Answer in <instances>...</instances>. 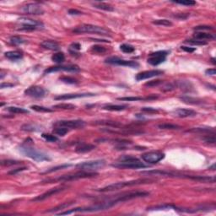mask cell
I'll use <instances>...</instances> for the list:
<instances>
[{
  "mask_svg": "<svg viewBox=\"0 0 216 216\" xmlns=\"http://www.w3.org/2000/svg\"><path fill=\"white\" fill-rule=\"evenodd\" d=\"M205 74H207V75H215L216 71L214 68H209V69H207L205 71Z\"/></svg>",
  "mask_w": 216,
  "mask_h": 216,
  "instance_id": "cell-57",
  "label": "cell"
},
{
  "mask_svg": "<svg viewBox=\"0 0 216 216\" xmlns=\"http://www.w3.org/2000/svg\"><path fill=\"white\" fill-rule=\"evenodd\" d=\"M21 10L26 14H33V15H40L44 14V9H42V7L37 3H28L26 5L23 6Z\"/></svg>",
  "mask_w": 216,
  "mask_h": 216,
  "instance_id": "cell-13",
  "label": "cell"
},
{
  "mask_svg": "<svg viewBox=\"0 0 216 216\" xmlns=\"http://www.w3.org/2000/svg\"><path fill=\"white\" fill-rule=\"evenodd\" d=\"M72 165H71V164H63V165H57V166H54V167H52V168H50L49 170H47V171L44 172V174L51 173V172H54V171H59V170H62V169H65V168L70 167V166H72Z\"/></svg>",
  "mask_w": 216,
  "mask_h": 216,
  "instance_id": "cell-34",
  "label": "cell"
},
{
  "mask_svg": "<svg viewBox=\"0 0 216 216\" xmlns=\"http://www.w3.org/2000/svg\"><path fill=\"white\" fill-rule=\"evenodd\" d=\"M25 94L28 96L34 97V98H42L45 96L46 91L45 89H43L41 86H31L30 88L25 91Z\"/></svg>",
  "mask_w": 216,
  "mask_h": 216,
  "instance_id": "cell-14",
  "label": "cell"
},
{
  "mask_svg": "<svg viewBox=\"0 0 216 216\" xmlns=\"http://www.w3.org/2000/svg\"><path fill=\"white\" fill-rule=\"evenodd\" d=\"M172 116L179 118H186V117H195L197 115V112L194 110L191 109H185V108H178L174 110L172 112Z\"/></svg>",
  "mask_w": 216,
  "mask_h": 216,
  "instance_id": "cell-15",
  "label": "cell"
},
{
  "mask_svg": "<svg viewBox=\"0 0 216 216\" xmlns=\"http://www.w3.org/2000/svg\"><path fill=\"white\" fill-rule=\"evenodd\" d=\"M26 170H27V168L26 167L17 168V169H14V170H13V171H9V175H16V174L19 173V172H21V171H26Z\"/></svg>",
  "mask_w": 216,
  "mask_h": 216,
  "instance_id": "cell-52",
  "label": "cell"
},
{
  "mask_svg": "<svg viewBox=\"0 0 216 216\" xmlns=\"http://www.w3.org/2000/svg\"><path fill=\"white\" fill-rule=\"evenodd\" d=\"M96 124H101V125H106L109 127H114V128H120L122 127V124L117 122H114V121H96Z\"/></svg>",
  "mask_w": 216,
  "mask_h": 216,
  "instance_id": "cell-31",
  "label": "cell"
},
{
  "mask_svg": "<svg viewBox=\"0 0 216 216\" xmlns=\"http://www.w3.org/2000/svg\"><path fill=\"white\" fill-rule=\"evenodd\" d=\"M141 158L144 161L147 162L149 164H156L165 158V154L160 151H150L143 154Z\"/></svg>",
  "mask_w": 216,
  "mask_h": 216,
  "instance_id": "cell-11",
  "label": "cell"
},
{
  "mask_svg": "<svg viewBox=\"0 0 216 216\" xmlns=\"http://www.w3.org/2000/svg\"><path fill=\"white\" fill-rule=\"evenodd\" d=\"M18 23L21 25L19 30L20 31H35V30H41L44 28L43 23L38 20H32L30 18L20 17L18 19Z\"/></svg>",
  "mask_w": 216,
  "mask_h": 216,
  "instance_id": "cell-5",
  "label": "cell"
},
{
  "mask_svg": "<svg viewBox=\"0 0 216 216\" xmlns=\"http://www.w3.org/2000/svg\"><path fill=\"white\" fill-rule=\"evenodd\" d=\"M62 82L65 83V84H70V85H74V84H78V80L72 78V77L63 76L61 77L59 79Z\"/></svg>",
  "mask_w": 216,
  "mask_h": 216,
  "instance_id": "cell-44",
  "label": "cell"
},
{
  "mask_svg": "<svg viewBox=\"0 0 216 216\" xmlns=\"http://www.w3.org/2000/svg\"><path fill=\"white\" fill-rule=\"evenodd\" d=\"M42 137L43 139L47 141V142L50 143H53V142H57L58 141V139L55 135H52V134H42Z\"/></svg>",
  "mask_w": 216,
  "mask_h": 216,
  "instance_id": "cell-42",
  "label": "cell"
},
{
  "mask_svg": "<svg viewBox=\"0 0 216 216\" xmlns=\"http://www.w3.org/2000/svg\"><path fill=\"white\" fill-rule=\"evenodd\" d=\"M203 140H204L206 143H209V144H215V134H209V135H206L203 138Z\"/></svg>",
  "mask_w": 216,
  "mask_h": 216,
  "instance_id": "cell-45",
  "label": "cell"
},
{
  "mask_svg": "<svg viewBox=\"0 0 216 216\" xmlns=\"http://www.w3.org/2000/svg\"><path fill=\"white\" fill-rule=\"evenodd\" d=\"M194 37L196 40L204 41V40H214L215 39L214 35L209 34L207 32H196V33H194Z\"/></svg>",
  "mask_w": 216,
  "mask_h": 216,
  "instance_id": "cell-21",
  "label": "cell"
},
{
  "mask_svg": "<svg viewBox=\"0 0 216 216\" xmlns=\"http://www.w3.org/2000/svg\"><path fill=\"white\" fill-rule=\"evenodd\" d=\"M154 25L156 26H172V22L170 20H165V19H160V20H154L152 22Z\"/></svg>",
  "mask_w": 216,
  "mask_h": 216,
  "instance_id": "cell-36",
  "label": "cell"
},
{
  "mask_svg": "<svg viewBox=\"0 0 216 216\" xmlns=\"http://www.w3.org/2000/svg\"><path fill=\"white\" fill-rule=\"evenodd\" d=\"M7 110L14 114H24V113H29L28 110H26L25 108L18 107V106H9L7 108Z\"/></svg>",
  "mask_w": 216,
  "mask_h": 216,
  "instance_id": "cell-30",
  "label": "cell"
},
{
  "mask_svg": "<svg viewBox=\"0 0 216 216\" xmlns=\"http://www.w3.org/2000/svg\"><path fill=\"white\" fill-rule=\"evenodd\" d=\"M111 165L119 169H142L147 167L140 159L132 155H122L118 158L117 163Z\"/></svg>",
  "mask_w": 216,
  "mask_h": 216,
  "instance_id": "cell-1",
  "label": "cell"
},
{
  "mask_svg": "<svg viewBox=\"0 0 216 216\" xmlns=\"http://www.w3.org/2000/svg\"><path fill=\"white\" fill-rule=\"evenodd\" d=\"M98 173L95 171H81L79 172H75L73 174H68V175H63L57 178V181L59 182H70V181H74V180L84 179V178H91L96 176Z\"/></svg>",
  "mask_w": 216,
  "mask_h": 216,
  "instance_id": "cell-6",
  "label": "cell"
},
{
  "mask_svg": "<svg viewBox=\"0 0 216 216\" xmlns=\"http://www.w3.org/2000/svg\"><path fill=\"white\" fill-rule=\"evenodd\" d=\"M163 74H164V72L162 71V70H158V69H155V70H150V71H144L137 74L136 80L140 81V80H146V79H150V78H153V77L162 75Z\"/></svg>",
  "mask_w": 216,
  "mask_h": 216,
  "instance_id": "cell-17",
  "label": "cell"
},
{
  "mask_svg": "<svg viewBox=\"0 0 216 216\" xmlns=\"http://www.w3.org/2000/svg\"><path fill=\"white\" fill-rule=\"evenodd\" d=\"M168 54H169V52L167 51H158L155 52H152L149 55L147 61L151 65L157 66L165 62Z\"/></svg>",
  "mask_w": 216,
  "mask_h": 216,
  "instance_id": "cell-10",
  "label": "cell"
},
{
  "mask_svg": "<svg viewBox=\"0 0 216 216\" xmlns=\"http://www.w3.org/2000/svg\"><path fill=\"white\" fill-rule=\"evenodd\" d=\"M157 99V96L148 97H120L117 98L119 101H150V100Z\"/></svg>",
  "mask_w": 216,
  "mask_h": 216,
  "instance_id": "cell-24",
  "label": "cell"
},
{
  "mask_svg": "<svg viewBox=\"0 0 216 216\" xmlns=\"http://www.w3.org/2000/svg\"><path fill=\"white\" fill-rule=\"evenodd\" d=\"M92 51H94L96 53H103V52H105L106 51V49L104 47H101V46H93L92 47Z\"/></svg>",
  "mask_w": 216,
  "mask_h": 216,
  "instance_id": "cell-51",
  "label": "cell"
},
{
  "mask_svg": "<svg viewBox=\"0 0 216 216\" xmlns=\"http://www.w3.org/2000/svg\"><path fill=\"white\" fill-rule=\"evenodd\" d=\"M5 57L8 59L12 60V61H16V60H20L23 57V54L20 51H9L6 52L4 53Z\"/></svg>",
  "mask_w": 216,
  "mask_h": 216,
  "instance_id": "cell-23",
  "label": "cell"
},
{
  "mask_svg": "<svg viewBox=\"0 0 216 216\" xmlns=\"http://www.w3.org/2000/svg\"><path fill=\"white\" fill-rule=\"evenodd\" d=\"M68 14H71V15H80V14H81L82 13L80 11H79V10H77V9H71L68 10Z\"/></svg>",
  "mask_w": 216,
  "mask_h": 216,
  "instance_id": "cell-56",
  "label": "cell"
},
{
  "mask_svg": "<svg viewBox=\"0 0 216 216\" xmlns=\"http://www.w3.org/2000/svg\"><path fill=\"white\" fill-rule=\"evenodd\" d=\"M66 188H67V187H57V188H52V189H50L47 192H46L45 194L39 195L37 198L33 199L32 201H35V202H37V201H42V200H45L47 198H50L51 196H53L55 194H57L58 193H60V192H62V191L65 190Z\"/></svg>",
  "mask_w": 216,
  "mask_h": 216,
  "instance_id": "cell-16",
  "label": "cell"
},
{
  "mask_svg": "<svg viewBox=\"0 0 216 216\" xmlns=\"http://www.w3.org/2000/svg\"><path fill=\"white\" fill-rule=\"evenodd\" d=\"M142 111H145V112H149V113H156V112H158V110L152 107H143Z\"/></svg>",
  "mask_w": 216,
  "mask_h": 216,
  "instance_id": "cell-53",
  "label": "cell"
},
{
  "mask_svg": "<svg viewBox=\"0 0 216 216\" xmlns=\"http://www.w3.org/2000/svg\"><path fill=\"white\" fill-rule=\"evenodd\" d=\"M209 169H211V170L214 171V170H215V164H213V165H212V166H210V167H209Z\"/></svg>",
  "mask_w": 216,
  "mask_h": 216,
  "instance_id": "cell-59",
  "label": "cell"
},
{
  "mask_svg": "<svg viewBox=\"0 0 216 216\" xmlns=\"http://www.w3.org/2000/svg\"><path fill=\"white\" fill-rule=\"evenodd\" d=\"M163 81L160 80H151V81H149L145 85V86H147V87H155V86H158L160 85H161Z\"/></svg>",
  "mask_w": 216,
  "mask_h": 216,
  "instance_id": "cell-49",
  "label": "cell"
},
{
  "mask_svg": "<svg viewBox=\"0 0 216 216\" xmlns=\"http://www.w3.org/2000/svg\"><path fill=\"white\" fill-rule=\"evenodd\" d=\"M194 30V31H196L197 32H204V31H213L214 28L212 27V26H196Z\"/></svg>",
  "mask_w": 216,
  "mask_h": 216,
  "instance_id": "cell-47",
  "label": "cell"
},
{
  "mask_svg": "<svg viewBox=\"0 0 216 216\" xmlns=\"http://www.w3.org/2000/svg\"><path fill=\"white\" fill-rule=\"evenodd\" d=\"M80 47H81V46H80V43H73L71 46H70V50H73V51H79L80 49Z\"/></svg>",
  "mask_w": 216,
  "mask_h": 216,
  "instance_id": "cell-54",
  "label": "cell"
},
{
  "mask_svg": "<svg viewBox=\"0 0 216 216\" xmlns=\"http://www.w3.org/2000/svg\"><path fill=\"white\" fill-rule=\"evenodd\" d=\"M42 129V127L36 123H26L21 126V130L26 132H40Z\"/></svg>",
  "mask_w": 216,
  "mask_h": 216,
  "instance_id": "cell-22",
  "label": "cell"
},
{
  "mask_svg": "<svg viewBox=\"0 0 216 216\" xmlns=\"http://www.w3.org/2000/svg\"><path fill=\"white\" fill-rule=\"evenodd\" d=\"M181 48L183 51L187 52H194L196 50V48H194V47H185V46H182Z\"/></svg>",
  "mask_w": 216,
  "mask_h": 216,
  "instance_id": "cell-55",
  "label": "cell"
},
{
  "mask_svg": "<svg viewBox=\"0 0 216 216\" xmlns=\"http://www.w3.org/2000/svg\"><path fill=\"white\" fill-rule=\"evenodd\" d=\"M188 132L191 133H201V134H215V130L214 128H193L191 130H188Z\"/></svg>",
  "mask_w": 216,
  "mask_h": 216,
  "instance_id": "cell-27",
  "label": "cell"
},
{
  "mask_svg": "<svg viewBox=\"0 0 216 216\" xmlns=\"http://www.w3.org/2000/svg\"><path fill=\"white\" fill-rule=\"evenodd\" d=\"M52 60L53 61L54 63H62L65 60V56L63 52H57V53L53 54L52 56Z\"/></svg>",
  "mask_w": 216,
  "mask_h": 216,
  "instance_id": "cell-33",
  "label": "cell"
},
{
  "mask_svg": "<svg viewBox=\"0 0 216 216\" xmlns=\"http://www.w3.org/2000/svg\"><path fill=\"white\" fill-rule=\"evenodd\" d=\"M211 60H212V63H213L214 64H215V62H214V60H215V59H214V58H212V59H211Z\"/></svg>",
  "mask_w": 216,
  "mask_h": 216,
  "instance_id": "cell-60",
  "label": "cell"
},
{
  "mask_svg": "<svg viewBox=\"0 0 216 216\" xmlns=\"http://www.w3.org/2000/svg\"><path fill=\"white\" fill-rule=\"evenodd\" d=\"M176 87V83H168L166 84L164 87H163V91H173L174 89Z\"/></svg>",
  "mask_w": 216,
  "mask_h": 216,
  "instance_id": "cell-50",
  "label": "cell"
},
{
  "mask_svg": "<svg viewBox=\"0 0 216 216\" xmlns=\"http://www.w3.org/2000/svg\"><path fill=\"white\" fill-rule=\"evenodd\" d=\"M74 204V202H69V203H64V204H59L57 207L53 208V209H51L50 210H47L46 213H54L57 210H61V209H64L66 208L69 207L70 205H72Z\"/></svg>",
  "mask_w": 216,
  "mask_h": 216,
  "instance_id": "cell-32",
  "label": "cell"
},
{
  "mask_svg": "<svg viewBox=\"0 0 216 216\" xmlns=\"http://www.w3.org/2000/svg\"><path fill=\"white\" fill-rule=\"evenodd\" d=\"M74 33L76 34H82V33H92V34L100 35V36H105V37H110V32L107 29L101 27V26H94L90 24H85L80 26H77L76 28L73 31Z\"/></svg>",
  "mask_w": 216,
  "mask_h": 216,
  "instance_id": "cell-3",
  "label": "cell"
},
{
  "mask_svg": "<svg viewBox=\"0 0 216 216\" xmlns=\"http://www.w3.org/2000/svg\"><path fill=\"white\" fill-rule=\"evenodd\" d=\"M105 63L111 65H118V66H124V67H128V68H137L140 67L139 63L132 60H125L120 58L118 57H107L105 60Z\"/></svg>",
  "mask_w": 216,
  "mask_h": 216,
  "instance_id": "cell-9",
  "label": "cell"
},
{
  "mask_svg": "<svg viewBox=\"0 0 216 216\" xmlns=\"http://www.w3.org/2000/svg\"><path fill=\"white\" fill-rule=\"evenodd\" d=\"M172 3H176V4H181V5L185 6H194L196 4L195 1L193 0H185V1H172Z\"/></svg>",
  "mask_w": 216,
  "mask_h": 216,
  "instance_id": "cell-46",
  "label": "cell"
},
{
  "mask_svg": "<svg viewBox=\"0 0 216 216\" xmlns=\"http://www.w3.org/2000/svg\"><path fill=\"white\" fill-rule=\"evenodd\" d=\"M12 86H14V85H13V84H7V83H3V84L1 85V89H4L5 87H12Z\"/></svg>",
  "mask_w": 216,
  "mask_h": 216,
  "instance_id": "cell-58",
  "label": "cell"
},
{
  "mask_svg": "<svg viewBox=\"0 0 216 216\" xmlns=\"http://www.w3.org/2000/svg\"><path fill=\"white\" fill-rule=\"evenodd\" d=\"M180 99L182 100V101L188 104H194V105H198V104H202L203 101L201 100L196 99V98H193V97L188 96H182L180 97Z\"/></svg>",
  "mask_w": 216,
  "mask_h": 216,
  "instance_id": "cell-28",
  "label": "cell"
},
{
  "mask_svg": "<svg viewBox=\"0 0 216 216\" xmlns=\"http://www.w3.org/2000/svg\"><path fill=\"white\" fill-rule=\"evenodd\" d=\"M96 94L94 93H79V94H64L57 96L54 99L57 101H64V100L77 99V98H83V97H91L95 96Z\"/></svg>",
  "mask_w": 216,
  "mask_h": 216,
  "instance_id": "cell-18",
  "label": "cell"
},
{
  "mask_svg": "<svg viewBox=\"0 0 216 216\" xmlns=\"http://www.w3.org/2000/svg\"><path fill=\"white\" fill-rule=\"evenodd\" d=\"M186 42L188 43V44H191V45H196V46H203V45H206V44H207L206 42L196 40V39H191V40H188V41H186Z\"/></svg>",
  "mask_w": 216,
  "mask_h": 216,
  "instance_id": "cell-48",
  "label": "cell"
},
{
  "mask_svg": "<svg viewBox=\"0 0 216 216\" xmlns=\"http://www.w3.org/2000/svg\"><path fill=\"white\" fill-rule=\"evenodd\" d=\"M53 108H57V109H63V110H73L75 109L76 106L73 104H68V103H61V104H57L52 106Z\"/></svg>",
  "mask_w": 216,
  "mask_h": 216,
  "instance_id": "cell-35",
  "label": "cell"
},
{
  "mask_svg": "<svg viewBox=\"0 0 216 216\" xmlns=\"http://www.w3.org/2000/svg\"><path fill=\"white\" fill-rule=\"evenodd\" d=\"M21 161L19 160H3L1 161V165L3 166H11V165H15L18 164H20Z\"/></svg>",
  "mask_w": 216,
  "mask_h": 216,
  "instance_id": "cell-43",
  "label": "cell"
},
{
  "mask_svg": "<svg viewBox=\"0 0 216 216\" xmlns=\"http://www.w3.org/2000/svg\"><path fill=\"white\" fill-rule=\"evenodd\" d=\"M32 110H34L36 111H38V112H52V110L51 108H47L45 107V106H37V105H34L31 106Z\"/></svg>",
  "mask_w": 216,
  "mask_h": 216,
  "instance_id": "cell-38",
  "label": "cell"
},
{
  "mask_svg": "<svg viewBox=\"0 0 216 216\" xmlns=\"http://www.w3.org/2000/svg\"><path fill=\"white\" fill-rule=\"evenodd\" d=\"M41 46L44 48L48 49L51 51H58L60 49V46L58 45V43L54 41H43L41 43Z\"/></svg>",
  "mask_w": 216,
  "mask_h": 216,
  "instance_id": "cell-20",
  "label": "cell"
},
{
  "mask_svg": "<svg viewBox=\"0 0 216 216\" xmlns=\"http://www.w3.org/2000/svg\"><path fill=\"white\" fill-rule=\"evenodd\" d=\"M176 206L173 204H163V205H157V206H153L147 209V210H165V209H176Z\"/></svg>",
  "mask_w": 216,
  "mask_h": 216,
  "instance_id": "cell-25",
  "label": "cell"
},
{
  "mask_svg": "<svg viewBox=\"0 0 216 216\" xmlns=\"http://www.w3.org/2000/svg\"><path fill=\"white\" fill-rule=\"evenodd\" d=\"M53 133L58 136H64L66 134L68 133V129L66 128H63V127H56V128H54Z\"/></svg>",
  "mask_w": 216,
  "mask_h": 216,
  "instance_id": "cell-39",
  "label": "cell"
},
{
  "mask_svg": "<svg viewBox=\"0 0 216 216\" xmlns=\"http://www.w3.org/2000/svg\"><path fill=\"white\" fill-rule=\"evenodd\" d=\"M127 108H128L127 105H106L103 107V109L111 111H123Z\"/></svg>",
  "mask_w": 216,
  "mask_h": 216,
  "instance_id": "cell-26",
  "label": "cell"
},
{
  "mask_svg": "<svg viewBox=\"0 0 216 216\" xmlns=\"http://www.w3.org/2000/svg\"><path fill=\"white\" fill-rule=\"evenodd\" d=\"M106 164V162L104 160H96L82 162V163L76 165L75 166L78 169H80L81 171H95L104 167Z\"/></svg>",
  "mask_w": 216,
  "mask_h": 216,
  "instance_id": "cell-7",
  "label": "cell"
},
{
  "mask_svg": "<svg viewBox=\"0 0 216 216\" xmlns=\"http://www.w3.org/2000/svg\"><path fill=\"white\" fill-rule=\"evenodd\" d=\"M120 49H121V51L125 52V53H132L135 50L134 47L132 45H129V44H122V45L120 46Z\"/></svg>",
  "mask_w": 216,
  "mask_h": 216,
  "instance_id": "cell-40",
  "label": "cell"
},
{
  "mask_svg": "<svg viewBox=\"0 0 216 216\" xmlns=\"http://www.w3.org/2000/svg\"><path fill=\"white\" fill-rule=\"evenodd\" d=\"M95 8L99 9H102V10H106V11H114V8L110 4L105 3H93Z\"/></svg>",
  "mask_w": 216,
  "mask_h": 216,
  "instance_id": "cell-29",
  "label": "cell"
},
{
  "mask_svg": "<svg viewBox=\"0 0 216 216\" xmlns=\"http://www.w3.org/2000/svg\"><path fill=\"white\" fill-rule=\"evenodd\" d=\"M9 41H10V42H11L12 44H14V45H20V44H24V43L26 42V41L24 40L22 37H16V36L10 37Z\"/></svg>",
  "mask_w": 216,
  "mask_h": 216,
  "instance_id": "cell-41",
  "label": "cell"
},
{
  "mask_svg": "<svg viewBox=\"0 0 216 216\" xmlns=\"http://www.w3.org/2000/svg\"><path fill=\"white\" fill-rule=\"evenodd\" d=\"M158 128L160 129H170V130H174V129H179L181 127L176 124H171V123H162L158 126Z\"/></svg>",
  "mask_w": 216,
  "mask_h": 216,
  "instance_id": "cell-37",
  "label": "cell"
},
{
  "mask_svg": "<svg viewBox=\"0 0 216 216\" xmlns=\"http://www.w3.org/2000/svg\"><path fill=\"white\" fill-rule=\"evenodd\" d=\"M96 149V146L93 145H91V144H86V143H81V144H79V145L76 146V149H75V151L77 153H87V152H90V151H92L93 150Z\"/></svg>",
  "mask_w": 216,
  "mask_h": 216,
  "instance_id": "cell-19",
  "label": "cell"
},
{
  "mask_svg": "<svg viewBox=\"0 0 216 216\" xmlns=\"http://www.w3.org/2000/svg\"><path fill=\"white\" fill-rule=\"evenodd\" d=\"M52 125L54 128L63 127L68 129H79L83 128L86 126V122L82 120H61L55 122Z\"/></svg>",
  "mask_w": 216,
  "mask_h": 216,
  "instance_id": "cell-8",
  "label": "cell"
},
{
  "mask_svg": "<svg viewBox=\"0 0 216 216\" xmlns=\"http://www.w3.org/2000/svg\"><path fill=\"white\" fill-rule=\"evenodd\" d=\"M59 71H66V72H73V73H78L80 71V68L79 66L77 65H60L55 66V67H51L46 69L44 71V74H50V73H53V72H59Z\"/></svg>",
  "mask_w": 216,
  "mask_h": 216,
  "instance_id": "cell-12",
  "label": "cell"
},
{
  "mask_svg": "<svg viewBox=\"0 0 216 216\" xmlns=\"http://www.w3.org/2000/svg\"><path fill=\"white\" fill-rule=\"evenodd\" d=\"M155 182L154 179H137L133 180V181H128V182H116L113 184L108 185L106 187H104L102 188H99L96 189L98 192H111V191L119 190V189H122V188H126V187H131V186H135V185H140V184H148V183H152V182Z\"/></svg>",
  "mask_w": 216,
  "mask_h": 216,
  "instance_id": "cell-2",
  "label": "cell"
},
{
  "mask_svg": "<svg viewBox=\"0 0 216 216\" xmlns=\"http://www.w3.org/2000/svg\"><path fill=\"white\" fill-rule=\"evenodd\" d=\"M20 151L25 156L29 157L36 161H46V160H51L48 155L42 151L37 150L32 147L27 146V145H21L20 147Z\"/></svg>",
  "mask_w": 216,
  "mask_h": 216,
  "instance_id": "cell-4",
  "label": "cell"
}]
</instances>
